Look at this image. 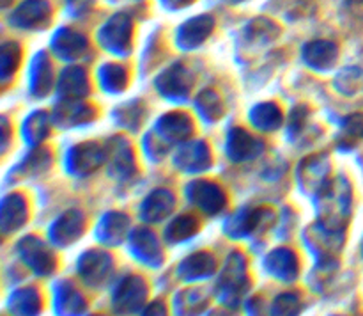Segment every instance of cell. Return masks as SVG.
<instances>
[{
	"instance_id": "52a82bcc",
	"label": "cell",
	"mask_w": 363,
	"mask_h": 316,
	"mask_svg": "<svg viewBox=\"0 0 363 316\" xmlns=\"http://www.w3.org/2000/svg\"><path fill=\"white\" fill-rule=\"evenodd\" d=\"M213 27L211 18L202 16L190 20L186 25H183L179 31V43L184 48H194L197 46L202 39H206V36L209 34Z\"/></svg>"
},
{
	"instance_id": "603a6c76",
	"label": "cell",
	"mask_w": 363,
	"mask_h": 316,
	"mask_svg": "<svg viewBox=\"0 0 363 316\" xmlns=\"http://www.w3.org/2000/svg\"><path fill=\"white\" fill-rule=\"evenodd\" d=\"M344 137H350L351 141L363 137V116L362 114L347 117L346 123H344Z\"/></svg>"
},
{
	"instance_id": "7c38bea8",
	"label": "cell",
	"mask_w": 363,
	"mask_h": 316,
	"mask_svg": "<svg viewBox=\"0 0 363 316\" xmlns=\"http://www.w3.org/2000/svg\"><path fill=\"white\" fill-rule=\"evenodd\" d=\"M53 46H55V52H59V55L73 59L84 52L85 39H82L78 34H73V32L62 31L53 39Z\"/></svg>"
},
{
	"instance_id": "ac0fdd59",
	"label": "cell",
	"mask_w": 363,
	"mask_h": 316,
	"mask_svg": "<svg viewBox=\"0 0 363 316\" xmlns=\"http://www.w3.org/2000/svg\"><path fill=\"white\" fill-rule=\"evenodd\" d=\"M46 134H48V123H46L45 114L38 112L28 117L27 123H25V137L28 142L35 144L41 138H45Z\"/></svg>"
},
{
	"instance_id": "5bb4252c",
	"label": "cell",
	"mask_w": 363,
	"mask_h": 316,
	"mask_svg": "<svg viewBox=\"0 0 363 316\" xmlns=\"http://www.w3.org/2000/svg\"><path fill=\"white\" fill-rule=\"evenodd\" d=\"M52 84V71H50V64L45 55H39L34 60V67H32V91L35 94H46Z\"/></svg>"
},
{
	"instance_id": "d6986e66",
	"label": "cell",
	"mask_w": 363,
	"mask_h": 316,
	"mask_svg": "<svg viewBox=\"0 0 363 316\" xmlns=\"http://www.w3.org/2000/svg\"><path fill=\"white\" fill-rule=\"evenodd\" d=\"M99 77H101L103 87L108 89V91H119L126 84V71L121 66H113V64L103 67Z\"/></svg>"
},
{
	"instance_id": "8992f818",
	"label": "cell",
	"mask_w": 363,
	"mask_h": 316,
	"mask_svg": "<svg viewBox=\"0 0 363 316\" xmlns=\"http://www.w3.org/2000/svg\"><path fill=\"white\" fill-rule=\"evenodd\" d=\"M176 163L184 170H201L209 165V151L204 142H194L184 146L177 155Z\"/></svg>"
},
{
	"instance_id": "4fadbf2b",
	"label": "cell",
	"mask_w": 363,
	"mask_h": 316,
	"mask_svg": "<svg viewBox=\"0 0 363 316\" xmlns=\"http://www.w3.org/2000/svg\"><path fill=\"white\" fill-rule=\"evenodd\" d=\"M59 89L62 94L67 96H80L87 91V80H85V73L80 67H69L66 73L62 75L59 82Z\"/></svg>"
},
{
	"instance_id": "9c48e42d",
	"label": "cell",
	"mask_w": 363,
	"mask_h": 316,
	"mask_svg": "<svg viewBox=\"0 0 363 316\" xmlns=\"http://www.w3.org/2000/svg\"><path fill=\"white\" fill-rule=\"evenodd\" d=\"M48 13V4L43 2V0H30L16 11L13 20L21 27H35V25L45 23Z\"/></svg>"
},
{
	"instance_id": "7a4b0ae2",
	"label": "cell",
	"mask_w": 363,
	"mask_h": 316,
	"mask_svg": "<svg viewBox=\"0 0 363 316\" xmlns=\"http://www.w3.org/2000/svg\"><path fill=\"white\" fill-rule=\"evenodd\" d=\"M103 151L96 144H82L78 148L71 149L69 153V169L73 173L87 174L94 170L101 163Z\"/></svg>"
},
{
	"instance_id": "277c9868",
	"label": "cell",
	"mask_w": 363,
	"mask_h": 316,
	"mask_svg": "<svg viewBox=\"0 0 363 316\" xmlns=\"http://www.w3.org/2000/svg\"><path fill=\"white\" fill-rule=\"evenodd\" d=\"M328 174V162L323 156H314L303 162L300 169V181L305 190H318L325 185Z\"/></svg>"
},
{
	"instance_id": "7402d4cb",
	"label": "cell",
	"mask_w": 363,
	"mask_h": 316,
	"mask_svg": "<svg viewBox=\"0 0 363 316\" xmlns=\"http://www.w3.org/2000/svg\"><path fill=\"white\" fill-rule=\"evenodd\" d=\"M18 62V46L16 45H6L2 50V77H9L11 71L16 67Z\"/></svg>"
},
{
	"instance_id": "44dd1931",
	"label": "cell",
	"mask_w": 363,
	"mask_h": 316,
	"mask_svg": "<svg viewBox=\"0 0 363 316\" xmlns=\"http://www.w3.org/2000/svg\"><path fill=\"white\" fill-rule=\"evenodd\" d=\"M363 85V71L360 70H347L342 75H339V87L346 91V94L357 91Z\"/></svg>"
},
{
	"instance_id": "e0dca14e",
	"label": "cell",
	"mask_w": 363,
	"mask_h": 316,
	"mask_svg": "<svg viewBox=\"0 0 363 316\" xmlns=\"http://www.w3.org/2000/svg\"><path fill=\"white\" fill-rule=\"evenodd\" d=\"M172 202H174V195L167 190H156L151 197H147L145 201V208L144 212L151 213L152 217L158 215H165L169 209H172Z\"/></svg>"
},
{
	"instance_id": "cb8c5ba5",
	"label": "cell",
	"mask_w": 363,
	"mask_h": 316,
	"mask_svg": "<svg viewBox=\"0 0 363 316\" xmlns=\"http://www.w3.org/2000/svg\"><path fill=\"white\" fill-rule=\"evenodd\" d=\"M170 2H172V4H183V2H186V0H170Z\"/></svg>"
},
{
	"instance_id": "2e32d148",
	"label": "cell",
	"mask_w": 363,
	"mask_h": 316,
	"mask_svg": "<svg viewBox=\"0 0 363 316\" xmlns=\"http://www.w3.org/2000/svg\"><path fill=\"white\" fill-rule=\"evenodd\" d=\"M55 116L60 123L74 124V123H84V121H87L89 117H92V110L87 109V105H73V103H67V105L59 107Z\"/></svg>"
},
{
	"instance_id": "5b68a950",
	"label": "cell",
	"mask_w": 363,
	"mask_h": 316,
	"mask_svg": "<svg viewBox=\"0 0 363 316\" xmlns=\"http://www.w3.org/2000/svg\"><path fill=\"white\" fill-rule=\"evenodd\" d=\"M190 84L191 82L190 78H188L186 71L181 66H174L172 70H169L165 75H162L158 80L160 91L167 96H172V98L186 96Z\"/></svg>"
},
{
	"instance_id": "6da1fadb",
	"label": "cell",
	"mask_w": 363,
	"mask_h": 316,
	"mask_svg": "<svg viewBox=\"0 0 363 316\" xmlns=\"http://www.w3.org/2000/svg\"><path fill=\"white\" fill-rule=\"evenodd\" d=\"M188 194H190V199H194L206 212H218L225 201L223 192L209 181H195V183H191Z\"/></svg>"
},
{
	"instance_id": "8fae6325",
	"label": "cell",
	"mask_w": 363,
	"mask_h": 316,
	"mask_svg": "<svg viewBox=\"0 0 363 316\" xmlns=\"http://www.w3.org/2000/svg\"><path fill=\"white\" fill-rule=\"evenodd\" d=\"M335 57H337L335 45L326 41H315L312 43V45H308L307 50H305V59H307V62L314 67L332 66Z\"/></svg>"
},
{
	"instance_id": "3957f363",
	"label": "cell",
	"mask_w": 363,
	"mask_h": 316,
	"mask_svg": "<svg viewBox=\"0 0 363 316\" xmlns=\"http://www.w3.org/2000/svg\"><path fill=\"white\" fill-rule=\"evenodd\" d=\"M130 39V21L124 16H116L101 32V43L110 52H124Z\"/></svg>"
},
{
	"instance_id": "9a60e30c",
	"label": "cell",
	"mask_w": 363,
	"mask_h": 316,
	"mask_svg": "<svg viewBox=\"0 0 363 316\" xmlns=\"http://www.w3.org/2000/svg\"><path fill=\"white\" fill-rule=\"evenodd\" d=\"M252 123L255 126L262 128V130H273V128L280 126V121H282V116H280V110L277 109L275 105H259L252 110L250 114Z\"/></svg>"
},
{
	"instance_id": "ba28073f",
	"label": "cell",
	"mask_w": 363,
	"mask_h": 316,
	"mask_svg": "<svg viewBox=\"0 0 363 316\" xmlns=\"http://www.w3.org/2000/svg\"><path fill=\"white\" fill-rule=\"evenodd\" d=\"M191 131V123L183 114H170L165 116L158 124V135L167 141H181Z\"/></svg>"
},
{
	"instance_id": "30bf717a",
	"label": "cell",
	"mask_w": 363,
	"mask_h": 316,
	"mask_svg": "<svg viewBox=\"0 0 363 316\" xmlns=\"http://www.w3.org/2000/svg\"><path fill=\"white\" fill-rule=\"evenodd\" d=\"M257 148H261V142L243 130H234L229 137V155L236 160L250 158L257 155Z\"/></svg>"
},
{
	"instance_id": "ffe728a7",
	"label": "cell",
	"mask_w": 363,
	"mask_h": 316,
	"mask_svg": "<svg viewBox=\"0 0 363 316\" xmlns=\"http://www.w3.org/2000/svg\"><path fill=\"white\" fill-rule=\"evenodd\" d=\"M197 107L202 112V116L208 119H216L222 114V102L213 91H206L199 96Z\"/></svg>"
}]
</instances>
